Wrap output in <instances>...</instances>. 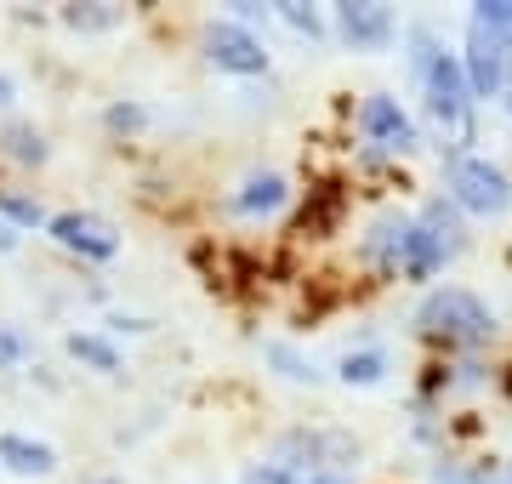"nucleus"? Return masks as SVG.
Here are the masks:
<instances>
[{"label": "nucleus", "mask_w": 512, "mask_h": 484, "mask_svg": "<svg viewBox=\"0 0 512 484\" xmlns=\"http://www.w3.org/2000/svg\"><path fill=\"white\" fill-rule=\"evenodd\" d=\"M444 262H450V251H444V245L433 240V234L416 223V217H410V228H404V245H399V274L421 285V280H433Z\"/></svg>", "instance_id": "11"}, {"label": "nucleus", "mask_w": 512, "mask_h": 484, "mask_svg": "<svg viewBox=\"0 0 512 484\" xmlns=\"http://www.w3.org/2000/svg\"><path fill=\"white\" fill-rule=\"evenodd\" d=\"M473 18L490 23V29H507V35H512V0H478Z\"/></svg>", "instance_id": "23"}, {"label": "nucleus", "mask_w": 512, "mask_h": 484, "mask_svg": "<svg viewBox=\"0 0 512 484\" xmlns=\"http://www.w3.org/2000/svg\"><path fill=\"white\" fill-rule=\"evenodd\" d=\"M507 479H512V473H507Z\"/></svg>", "instance_id": "31"}, {"label": "nucleus", "mask_w": 512, "mask_h": 484, "mask_svg": "<svg viewBox=\"0 0 512 484\" xmlns=\"http://www.w3.org/2000/svg\"><path fill=\"white\" fill-rule=\"evenodd\" d=\"M274 12H279L285 23H291L296 35H308V40H325V35H330V29H325V18H319L313 6H302V0H279Z\"/></svg>", "instance_id": "19"}, {"label": "nucleus", "mask_w": 512, "mask_h": 484, "mask_svg": "<svg viewBox=\"0 0 512 484\" xmlns=\"http://www.w3.org/2000/svg\"><path fill=\"white\" fill-rule=\"evenodd\" d=\"M507 114H512V86H507Z\"/></svg>", "instance_id": "30"}, {"label": "nucleus", "mask_w": 512, "mask_h": 484, "mask_svg": "<svg viewBox=\"0 0 512 484\" xmlns=\"http://www.w3.org/2000/svg\"><path fill=\"white\" fill-rule=\"evenodd\" d=\"M262 354L274 359V365H279V376H291V382H319V371H313V365H302V359H296L291 348H285V342H268Z\"/></svg>", "instance_id": "21"}, {"label": "nucleus", "mask_w": 512, "mask_h": 484, "mask_svg": "<svg viewBox=\"0 0 512 484\" xmlns=\"http://www.w3.org/2000/svg\"><path fill=\"white\" fill-rule=\"evenodd\" d=\"M0 467L18 479H46L57 467V450L46 439H29V433H0Z\"/></svg>", "instance_id": "10"}, {"label": "nucleus", "mask_w": 512, "mask_h": 484, "mask_svg": "<svg viewBox=\"0 0 512 484\" xmlns=\"http://www.w3.org/2000/svg\"><path fill=\"white\" fill-rule=\"evenodd\" d=\"M23 359H29V336L18 325H0V371H18Z\"/></svg>", "instance_id": "22"}, {"label": "nucleus", "mask_w": 512, "mask_h": 484, "mask_svg": "<svg viewBox=\"0 0 512 484\" xmlns=\"http://www.w3.org/2000/svg\"><path fill=\"white\" fill-rule=\"evenodd\" d=\"M205 57L217 63L222 75H268V46H262V35H251V29H239V23L228 18H211L205 23Z\"/></svg>", "instance_id": "6"}, {"label": "nucleus", "mask_w": 512, "mask_h": 484, "mask_svg": "<svg viewBox=\"0 0 512 484\" xmlns=\"http://www.w3.org/2000/svg\"><path fill=\"white\" fill-rule=\"evenodd\" d=\"M0 154H6V160H18V166H46V160H52V143H46V131H40V126L12 120V126L0 131Z\"/></svg>", "instance_id": "12"}, {"label": "nucleus", "mask_w": 512, "mask_h": 484, "mask_svg": "<svg viewBox=\"0 0 512 484\" xmlns=\"http://www.w3.org/2000/svg\"><path fill=\"white\" fill-rule=\"evenodd\" d=\"M109 331H148V319H126V314H114V319H109Z\"/></svg>", "instance_id": "28"}, {"label": "nucleus", "mask_w": 512, "mask_h": 484, "mask_svg": "<svg viewBox=\"0 0 512 484\" xmlns=\"http://www.w3.org/2000/svg\"><path fill=\"white\" fill-rule=\"evenodd\" d=\"M433 484H490L484 473H467L461 462H433Z\"/></svg>", "instance_id": "25"}, {"label": "nucleus", "mask_w": 512, "mask_h": 484, "mask_svg": "<svg viewBox=\"0 0 512 484\" xmlns=\"http://www.w3.org/2000/svg\"><path fill=\"white\" fill-rule=\"evenodd\" d=\"M336 376L348 382V388H376L387 376V354L382 348H359V354H342L336 359Z\"/></svg>", "instance_id": "17"}, {"label": "nucleus", "mask_w": 512, "mask_h": 484, "mask_svg": "<svg viewBox=\"0 0 512 484\" xmlns=\"http://www.w3.org/2000/svg\"><path fill=\"white\" fill-rule=\"evenodd\" d=\"M57 23H63V29H74V35H109V29H120V23H126V6L86 0V6H63V12H57Z\"/></svg>", "instance_id": "13"}, {"label": "nucleus", "mask_w": 512, "mask_h": 484, "mask_svg": "<svg viewBox=\"0 0 512 484\" xmlns=\"http://www.w3.org/2000/svg\"><path fill=\"white\" fill-rule=\"evenodd\" d=\"M359 131H365V143H376L382 154H410L416 149V120L399 109V97L387 92H370L365 109H359Z\"/></svg>", "instance_id": "8"}, {"label": "nucleus", "mask_w": 512, "mask_h": 484, "mask_svg": "<svg viewBox=\"0 0 512 484\" xmlns=\"http://www.w3.org/2000/svg\"><path fill=\"white\" fill-rule=\"evenodd\" d=\"M461 75H467V92L478 97H507L512 86V35L507 29H490V23L467 18V40H461Z\"/></svg>", "instance_id": "4"}, {"label": "nucleus", "mask_w": 512, "mask_h": 484, "mask_svg": "<svg viewBox=\"0 0 512 484\" xmlns=\"http://www.w3.org/2000/svg\"><path fill=\"white\" fill-rule=\"evenodd\" d=\"M416 331L444 342V348H490L495 314H490V302L473 297L467 285H433L416 308Z\"/></svg>", "instance_id": "2"}, {"label": "nucleus", "mask_w": 512, "mask_h": 484, "mask_svg": "<svg viewBox=\"0 0 512 484\" xmlns=\"http://www.w3.org/2000/svg\"><path fill=\"white\" fill-rule=\"evenodd\" d=\"M18 245H23V234H18V228H12V223H0V257H12Z\"/></svg>", "instance_id": "26"}, {"label": "nucleus", "mask_w": 512, "mask_h": 484, "mask_svg": "<svg viewBox=\"0 0 512 484\" xmlns=\"http://www.w3.org/2000/svg\"><path fill=\"white\" fill-rule=\"evenodd\" d=\"M228 23H239V29H251V35H256V23H268V6H256V0H234V6H228Z\"/></svg>", "instance_id": "24"}, {"label": "nucleus", "mask_w": 512, "mask_h": 484, "mask_svg": "<svg viewBox=\"0 0 512 484\" xmlns=\"http://www.w3.org/2000/svg\"><path fill=\"white\" fill-rule=\"evenodd\" d=\"M416 223L427 228V234H433V240H439L444 251H450V257L461 251V211H456L450 200H427V205H421Z\"/></svg>", "instance_id": "16"}, {"label": "nucleus", "mask_w": 512, "mask_h": 484, "mask_svg": "<svg viewBox=\"0 0 512 484\" xmlns=\"http://www.w3.org/2000/svg\"><path fill=\"white\" fill-rule=\"evenodd\" d=\"M444 200L456 205L461 217H507L512 211V177L495 166L490 154H461L450 160V177H444Z\"/></svg>", "instance_id": "3"}, {"label": "nucleus", "mask_w": 512, "mask_h": 484, "mask_svg": "<svg viewBox=\"0 0 512 484\" xmlns=\"http://www.w3.org/2000/svg\"><path fill=\"white\" fill-rule=\"evenodd\" d=\"M69 359H80L86 371H97V376H120V348H114L109 336H97V331H69Z\"/></svg>", "instance_id": "14"}, {"label": "nucleus", "mask_w": 512, "mask_h": 484, "mask_svg": "<svg viewBox=\"0 0 512 484\" xmlns=\"http://www.w3.org/2000/svg\"><path fill=\"white\" fill-rule=\"evenodd\" d=\"M421 97H427V120L439 131V149H450V160L473 154L478 143V103L467 92V75H461V57L439 52V63L421 75Z\"/></svg>", "instance_id": "1"}, {"label": "nucleus", "mask_w": 512, "mask_h": 484, "mask_svg": "<svg viewBox=\"0 0 512 484\" xmlns=\"http://www.w3.org/2000/svg\"><path fill=\"white\" fill-rule=\"evenodd\" d=\"M302 484H353L348 473H313V479H302Z\"/></svg>", "instance_id": "29"}, {"label": "nucleus", "mask_w": 512, "mask_h": 484, "mask_svg": "<svg viewBox=\"0 0 512 484\" xmlns=\"http://www.w3.org/2000/svg\"><path fill=\"white\" fill-rule=\"evenodd\" d=\"M404 228H410V217H382V223L370 228L365 257L376 262L382 274H399V245H404Z\"/></svg>", "instance_id": "15"}, {"label": "nucleus", "mask_w": 512, "mask_h": 484, "mask_svg": "<svg viewBox=\"0 0 512 484\" xmlns=\"http://www.w3.org/2000/svg\"><path fill=\"white\" fill-rule=\"evenodd\" d=\"M285 200H291V183L279 177V171H251L245 183L234 188V211L239 217H274V211H285Z\"/></svg>", "instance_id": "9"}, {"label": "nucleus", "mask_w": 512, "mask_h": 484, "mask_svg": "<svg viewBox=\"0 0 512 484\" xmlns=\"http://www.w3.org/2000/svg\"><path fill=\"white\" fill-rule=\"evenodd\" d=\"M336 35L348 40L353 52H387L393 35H399V18L382 0H342L336 6Z\"/></svg>", "instance_id": "7"}, {"label": "nucleus", "mask_w": 512, "mask_h": 484, "mask_svg": "<svg viewBox=\"0 0 512 484\" xmlns=\"http://www.w3.org/2000/svg\"><path fill=\"white\" fill-rule=\"evenodd\" d=\"M0 223H12L23 234V228H46V211H40V200H29V194L0 188Z\"/></svg>", "instance_id": "18"}, {"label": "nucleus", "mask_w": 512, "mask_h": 484, "mask_svg": "<svg viewBox=\"0 0 512 484\" xmlns=\"http://www.w3.org/2000/svg\"><path fill=\"white\" fill-rule=\"evenodd\" d=\"M12 103H18V80L0 69V109H12Z\"/></svg>", "instance_id": "27"}, {"label": "nucleus", "mask_w": 512, "mask_h": 484, "mask_svg": "<svg viewBox=\"0 0 512 484\" xmlns=\"http://www.w3.org/2000/svg\"><path fill=\"white\" fill-rule=\"evenodd\" d=\"M46 234H52L63 251H74L80 262L120 257V228H114L109 217H97V211H57V217H46Z\"/></svg>", "instance_id": "5"}, {"label": "nucleus", "mask_w": 512, "mask_h": 484, "mask_svg": "<svg viewBox=\"0 0 512 484\" xmlns=\"http://www.w3.org/2000/svg\"><path fill=\"white\" fill-rule=\"evenodd\" d=\"M103 126H109V131H126V137H131V131L148 126V109H143V103H109V109H103Z\"/></svg>", "instance_id": "20"}]
</instances>
